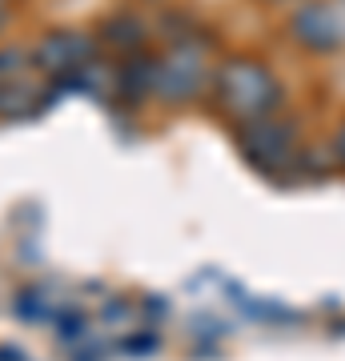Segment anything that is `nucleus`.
Returning <instances> with one entry per match:
<instances>
[{"label": "nucleus", "mask_w": 345, "mask_h": 361, "mask_svg": "<svg viewBox=\"0 0 345 361\" xmlns=\"http://www.w3.org/2000/svg\"><path fill=\"white\" fill-rule=\"evenodd\" d=\"M217 97L229 104L237 116H265L277 104V85L261 65L253 61H229L217 77Z\"/></svg>", "instance_id": "1"}, {"label": "nucleus", "mask_w": 345, "mask_h": 361, "mask_svg": "<svg viewBox=\"0 0 345 361\" xmlns=\"http://www.w3.org/2000/svg\"><path fill=\"white\" fill-rule=\"evenodd\" d=\"M293 28H297V37H301V44H309V49H321V52L345 40L341 16L333 13L329 4H309L305 13L297 16Z\"/></svg>", "instance_id": "2"}]
</instances>
